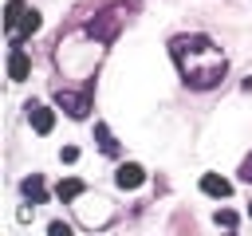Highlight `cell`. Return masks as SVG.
<instances>
[{"label":"cell","mask_w":252,"mask_h":236,"mask_svg":"<svg viewBox=\"0 0 252 236\" xmlns=\"http://www.w3.org/2000/svg\"><path fill=\"white\" fill-rule=\"evenodd\" d=\"M28 71H32V63H28V51L16 43V47H12V55H8V75L20 83V79H28Z\"/></svg>","instance_id":"4"},{"label":"cell","mask_w":252,"mask_h":236,"mask_svg":"<svg viewBox=\"0 0 252 236\" xmlns=\"http://www.w3.org/2000/svg\"><path fill=\"white\" fill-rule=\"evenodd\" d=\"M118 20H122V16H118V8H110V12H102L98 20H91V24H87V35H94V39L110 43V39H114V28H118Z\"/></svg>","instance_id":"2"},{"label":"cell","mask_w":252,"mask_h":236,"mask_svg":"<svg viewBox=\"0 0 252 236\" xmlns=\"http://www.w3.org/2000/svg\"><path fill=\"white\" fill-rule=\"evenodd\" d=\"M201 189H205L209 197H228V193H232V185H228L224 177H217V173H205V177H201Z\"/></svg>","instance_id":"6"},{"label":"cell","mask_w":252,"mask_h":236,"mask_svg":"<svg viewBox=\"0 0 252 236\" xmlns=\"http://www.w3.org/2000/svg\"><path fill=\"white\" fill-rule=\"evenodd\" d=\"M248 212H252V208H248Z\"/></svg>","instance_id":"15"},{"label":"cell","mask_w":252,"mask_h":236,"mask_svg":"<svg viewBox=\"0 0 252 236\" xmlns=\"http://www.w3.org/2000/svg\"><path fill=\"white\" fill-rule=\"evenodd\" d=\"M240 177H244V181H248V185H252V153H248V157H244V165H240Z\"/></svg>","instance_id":"13"},{"label":"cell","mask_w":252,"mask_h":236,"mask_svg":"<svg viewBox=\"0 0 252 236\" xmlns=\"http://www.w3.org/2000/svg\"><path fill=\"white\" fill-rule=\"evenodd\" d=\"M114 181H118V185H122V189H138V185H142V181H146V169H142V165H134V161H130V165H122V169H118V173H114Z\"/></svg>","instance_id":"5"},{"label":"cell","mask_w":252,"mask_h":236,"mask_svg":"<svg viewBox=\"0 0 252 236\" xmlns=\"http://www.w3.org/2000/svg\"><path fill=\"white\" fill-rule=\"evenodd\" d=\"M32 31H39V12L35 8H24V20H20V28H16V43H20V35H32Z\"/></svg>","instance_id":"7"},{"label":"cell","mask_w":252,"mask_h":236,"mask_svg":"<svg viewBox=\"0 0 252 236\" xmlns=\"http://www.w3.org/2000/svg\"><path fill=\"white\" fill-rule=\"evenodd\" d=\"M94 138H98V146H102V153H110V157L118 153V142H114V134H110V130H106L102 122L94 126Z\"/></svg>","instance_id":"10"},{"label":"cell","mask_w":252,"mask_h":236,"mask_svg":"<svg viewBox=\"0 0 252 236\" xmlns=\"http://www.w3.org/2000/svg\"><path fill=\"white\" fill-rule=\"evenodd\" d=\"M55 102H59L71 118H87V110H91V87H87L83 94H75V90H59Z\"/></svg>","instance_id":"1"},{"label":"cell","mask_w":252,"mask_h":236,"mask_svg":"<svg viewBox=\"0 0 252 236\" xmlns=\"http://www.w3.org/2000/svg\"><path fill=\"white\" fill-rule=\"evenodd\" d=\"M20 20H24V0H8V16H4V28H8V35H16Z\"/></svg>","instance_id":"8"},{"label":"cell","mask_w":252,"mask_h":236,"mask_svg":"<svg viewBox=\"0 0 252 236\" xmlns=\"http://www.w3.org/2000/svg\"><path fill=\"white\" fill-rule=\"evenodd\" d=\"M59 201H75V197H83V181H75V177H67V181H59Z\"/></svg>","instance_id":"11"},{"label":"cell","mask_w":252,"mask_h":236,"mask_svg":"<svg viewBox=\"0 0 252 236\" xmlns=\"http://www.w3.org/2000/svg\"><path fill=\"white\" fill-rule=\"evenodd\" d=\"M28 118H32V126H35V134H51V126H55V114H51L43 102H28Z\"/></svg>","instance_id":"3"},{"label":"cell","mask_w":252,"mask_h":236,"mask_svg":"<svg viewBox=\"0 0 252 236\" xmlns=\"http://www.w3.org/2000/svg\"><path fill=\"white\" fill-rule=\"evenodd\" d=\"M20 189H24V197H32L35 205H39V201L47 197V193H43V181H39V173H32V177H24V185H20Z\"/></svg>","instance_id":"9"},{"label":"cell","mask_w":252,"mask_h":236,"mask_svg":"<svg viewBox=\"0 0 252 236\" xmlns=\"http://www.w3.org/2000/svg\"><path fill=\"white\" fill-rule=\"evenodd\" d=\"M217 224H224V228H232V224H236V212H228V208H220V212H217Z\"/></svg>","instance_id":"12"},{"label":"cell","mask_w":252,"mask_h":236,"mask_svg":"<svg viewBox=\"0 0 252 236\" xmlns=\"http://www.w3.org/2000/svg\"><path fill=\"white\" fill-rule=\"evenodd\" d=\"M51 236H71V228H67L63 220H55V224H51Z\"/></svg>","instance_id":"14"}]
</instances>
